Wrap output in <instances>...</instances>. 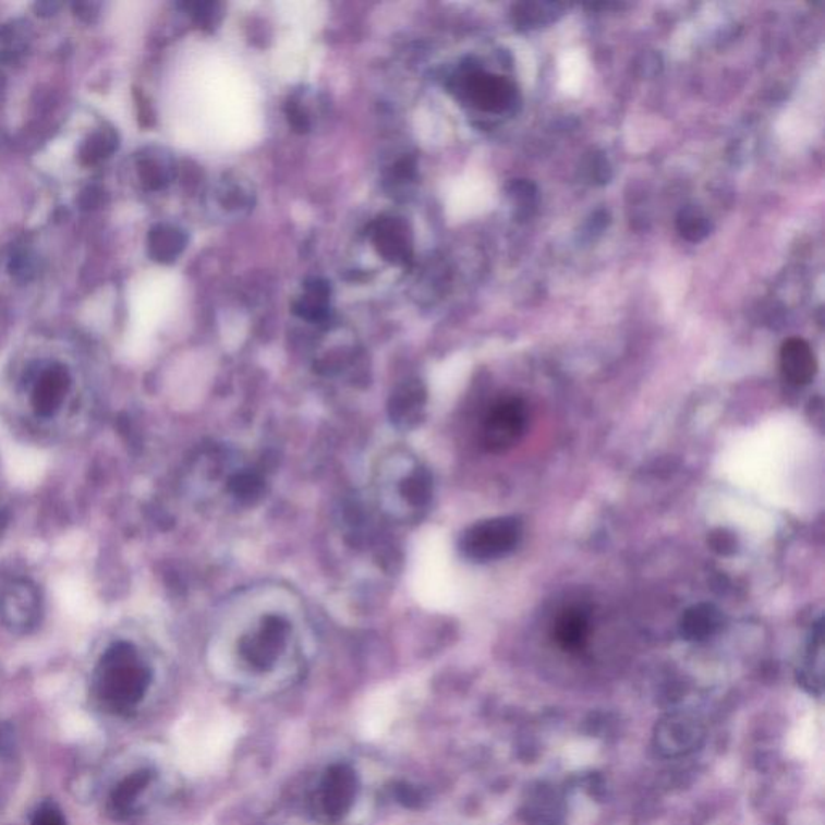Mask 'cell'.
I'll use <instances>...</instances> for the list:
<instances>
[{"instance_id":"cell-1","label":"cell","mask_w":825,"mask_h":825,"mask_svg":"<svg viewBox=\"0 0 825 825\" xmlns=\"http://www.w3.org/2000/svg\"><path fill=\"white\" fill-rule=\"evenodd\" d=\"M151 671L131 642H114L94 669L93 690L100 705L121 713L134 708L146 696Z\"/></svg>"},{"instance_id":"cell-2","label":"cell","mask_w":825,"mask_h":825,"mask_svg":"<svg viewBox=\"0 0 825 825\" xmlns=\"http://www.w3.org/2000/svg\"><path fill=\"white\" fill-rule=\"evenodd\" d=\"M23 380L26 403L40 420H50L62 412L73 390L72 372L57 360L36 362Z\"/></svg>"},{"instance_id":"cell-3","label":"cell","mask_w":825,"mask_h":825,"mask_svg":"<svg viewBox=\"0 0 825 825\" xmlns=\"http://www.w3.org/2000/svg\"><path fill=\"white\" fill-rule=\"evenodd\" d=\"M523 538L520 518L501 517L481 521L468 527L460 538V550L476 563L501 560L517 550Z\"/></svg>"},{"instance_id":"cell-4","label":"cell","mask_w":825,"mask_h":825,"mask_svg":"<svg viewBox=\"0 0 825 825\" xmlns=\"http://www.w3.org/2000/svg\"><path fill=\"white\" fill-rule=\"evenodd\" d=\"M43 615V594L29 579L10 581L0 591V622L12 634H32L38 629Z\"/></svg>"},{"instance_id":"cell-5","label":"cell","mask_w":825,"mask_h":825,"mask_svg":"<svg viewBox=\"0 0 825 825\" xmlns=\"http://www.w3.org/2000/svg\"><path fill=\"white\" fill-rule=\"evenodd\" d=\"M458 89L481 112L504 113L517 102V86L508 77L483 70L464 69L458 77Z\"/></svg>"},{"instance_id":"cell-6","label":"cell","mask_w":825,"mask_h":825,"mask_svg":"<svg viewBox=\"0 0 825 825\" xmlns=\"http://www.w3.org/2000/svg\"><path fill=\"white\" fill-rule=\"evenodd\" d=\"M527 409L517 397L501 399L492 407L483 426V444L490 453H505L523 439Z\"/></svg>"},{"instance_id":"cell-7","label":"cell","mask_w":825,"mask_h":825,"mask_svg":"<svg viewBox=\"0 0 825 825\" xmlns=\"http://www.w3.org/2000/svg\"><path fill=\"white\" fill-rule=\"evenodd\" d=\"M289 624L281 616L269 615L262 619L255 634L245 635L239 643L242 659L251 668L268 672L278 665L288 643Z\"/></svg>"},{"instance_id":"cell-8","label":"cell","mask_w":825,"mask_h":825,"mask_svg":"<svg viewBox=\"0 0 825 825\" xmlns=\"http://www.w3.org/2000/svg\"><path fill=\"white\" fill-rule=\"evenodd\" d=\"M377 254L392 265L407 266L413 260V231L400 217H380L369 228Z\"/></svg>"},{"instance_id":"cell-9","label":"cell","mask_w":825,"mask_h":825,"mask_svg":"<svg viewBox=\"0 0 825 825\" xmlns=\"http://www.w3.org/2000/svg\"><path fill=\"white\" fill-rule=\"evenodd\" d=\"M426 389L417 379L405 380L393 390L389 402V416L400 429H412L423 416Z\"/></svg>"},{"instance_id":"cell-10","label":"cell","mask_w":825,"mask_h":825,"mask_svg":"<svg viewBox=\"0 0 825 825\" xmlns=\"http://www.w3.org/2000/svg\"><path fill=\"white\" fill-rule=\"evenodd\" d=\"M136 170L147 191H161L177 178V161L163 147H146L136 155Z\"/></svg>"},{"instance_id":"cell-11","label":"cell","mask_w":825,"mask_h":825,"mask_svg":"<svg viewBox=\"0 0 825 825\" xmlns=\"http://www.w3.org/2000/svg\"><path fill=\"white\" fill-rule=\"evenodd\" d=\"M780 369L788 383L806 386L817 373L816 356L806 340L791 338L780 349Z\"/></svg>"},{"instance_id":"cell-12","label":"cell","mask_w":825,"mask_h":825,"mask_svg":"<svg viewBox=\"0 0 825 825\" xmlns=\"http://www.w3.org/2000/svg\"><path fill=\"white\" fill-rule=\"evenodd\" d=\"M331 282L323 278L306 279L303 294L292 306L299 318L315 325H323L331 319Z\"/></svg>"},{"instance_id":"cell-13","label":"cell","mask_w":825,"mask_h":825,"mask_svg":"<svg viewBox=\"0 0 825 825\" xmlns=\"http://www.w3.org/2000/svg\"><path fill=\"white\" fill-rule=\"evenodd\" d=\"M187 247V234L170 223H158L147 235V252L151 260L170 265L183 255Z\"/></svg>"},{"instance_id":"cell-14","label":"cell","mask_w":825,"mask_h":825,"mask_svg":"<svg viewBox=\"0 0 825 825\" xmlns=\"http://www.w3.org/2000/svg\"><path fill=\"white\" fill-rule=\"evenodd\" d=\"M154 779V773L150 769H137L124 777L123 780L114 786L109 798V813L113 820H124L130 816L137 798L144 793Z\"/></svg>"},{"instance_id":"cell-15","label":"cell","mask_w":825,"mask_h":825,"mask_svg":"<svg viewBox=\"0 0 825 825\" xmlns=\"http://www.w3.org/2000/svg\"><path fill=\"white\" fill-rule=\"evenodd\" d=\"M33 28L28 20L0 23V62L15 65L32 50Z\"/></svg>"},{"instance_id":"cell-16","label":"cell","mask_w":825,"mask_h":825,"mask_svg":"<svg viewBox=\"0 0 825 825\" xmlns=\"http://www.w3.org/2000/svg\"><path fill=\"white\" fill-rule=\"evenodd\" d=\"M723 624V612L712 603H699L690 606L680 618V635L692 642H700L716 634Z\"/></svg>"},{"instance_id":"cell-17","label":"cell","mask_w":825,"mask_h":825,"mask_svg":"<svg viewBox=\"0 0 825 825\" xmlns=\"http://www.w3.org/2000/svg\"><path fill=\"white\" fill-rule=\"evenodd\" d=\"M118 147H120V137L117 131L112 126L99 128L87 136V139H84L77 155L84 167H93L112 157Z\"/></svg>"},{"instance_id":"cell-18","label":"cell","mask_w":825,"mask_h":825,"mask_svg":"<svg viewBox=\"0 0 825 825\" xmlns=\"http://www.w3.org/2000/svg\"><path fill=\"white\" fill-rule=\"evenodd\" d=\"M589 638L587 616L578 609H568L555 624V639L565 650H579Z\"/></svg>"},{"instance_id":"cell-19","label":"cell","mask_w":825,"mask_h":825,"mask_svg":"<svg viewBox=\"0 0 825 825\" xmlns=\"http://www.w3.org/2000/svg\"><path fill=\"white\" fill-rule=\"evenodd\" d=\"M218 204L228 211H248L254 208V189L238 177H226L215 189Z\"/></svg>"},{"instance_id":"cell-20","label":"cell","mask_w":825,"mask_h":825,"mask_svg":"<svg viewBox=\"0 0 825 825\" xmlns=\"http://www.w3.org/2000/svg\"><path fill=\"white\" fill-rule=\"evenodd\" d=\"M677 231L690 242H700L712 234V223L708 218L693 207L683 208L677 217Z\"/></svg>"},{"instance_id":"cell-21","label":"cell","mask_w":825,"mask_h":825,"mask_svg":"<svg viewBox=\"0 0 825 825\" xmlns=\"http://www.w3.org/2000/svg\"><path fill=\"white\" fill-rule=\"evenodd\" d=\"M400 492L413 507H426L433 497V477L426 470L414 471L400 484Z\"/></svg>"},{"instance_id":"cell-22","label":"cell","mask_w":825,"mask_h":825,"mask_svg":"<svg viewBox=\"0 0 825 825\" xmlns=\"http://www.w3.org/2000/svg\"><path fill=\"white\" fill-rule=\"evenodd\" d=\"M13 279L20 282H29L38 276L39 258L32 248L16 247L10 254L9 265H7Z\"/></svg>"},{"instance_id":"cell-23","label":"cell","mask_w":825,"mask_h":825,"mask_svg":"<svg viewBox=\"0 0 825 825\" xmlns=\"http://www.w3.org/2000/svg\"><path fill=\"white\" fill-rule=\"evenodd\" d=\"M229 488L242 504H255L265 494V481L258 474L245 471V473L235 474L232 477Z\"/></svg>"},{"instance_id":"cell-24","label":"cell","mask_w":825,"mask_h":825,"mask_svg":"<svg viewBox=\"0 0 825 825\" xmlns=\"http://www.w3.org/2000/svg\"><path fill=\"white\" fill-rule=\"evenodd\" d=\"M286 118H288L289 124L292 130L299 134L310 133L312 130V117H310L308 110L303 106V94L298 93L294 96L289 97L288 102L284 106Z\"/></svg>"},{"instance_id":"cell-25","label":"cell","mask_w":825,"mask_h":825,"mask_svg":"<svg viewBox=\"0 0 825 825\" xmlns=\"http://www.w3.org/2000/svg\"><path fill=\"white\" fill-rule=\"evenodd\" d=\"M186 10L191 13L192 19L202 28H215L221 20L220 3L215 2H192L186 3Z\"/></svg>"},{"instance_id":"cell-26","label":"cell","mask_w":825,"mask_h":825,"mask_svg":"<svg viewBox=\"0 0 825 825\" xmlns=\"http://www.w3.org/2000/svg\"><path fill=\"white\" fill-rule=\"evenodd\" d=\"M708 544L714 554L720 555V557H729V555L736 554L737 547H739L736 534L727 531V529L713 531L709 534Z\"/></svg>"},{"instance_id":"cell-27","label":"cell","mask_w":825,"mask_h":825,"mask_svg":"<svg viewBox=\"0 0 825 825\" xmlns=\"http://www.w3.org/2000/svg\"><path fill=\"white\" fill-rule=\"evenodd\" d=\"M32 825H69V823L63 811L53 801H46L36 810Z\"/></svg>"},{"instance_id":"cell-28","label":"cell","mask_w":825,"mask_h":825,"mask_svg":"<svg viewBox=\"0 0 825 825\" xmlns=\"http://www.w3.org/2000/svg\"><path fill=\"white\" fill-rule=\"evenodd\" d=\"M59 3H38L36 5V12L40 16L56 15V10L59 9Z\"/></svg>"}]
</instances>
